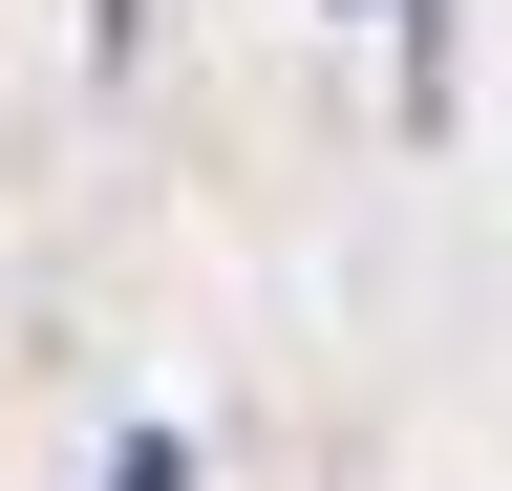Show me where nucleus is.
Here are the masks:
<instances>
[{"label":"nucleus","mask_w":512,"mask_h":491,"mask_svg":"<svg viewBox=\"0 0 512 491\" xmlns=\"http://www.w3.org/2000/svg\"><path fill=\"white\" fill-rule=\"evenodd\" d=\"M107 491H171V427H128V449H107Z\"/></svg>","instance_id":"nucleus-1"}]
</instances>
